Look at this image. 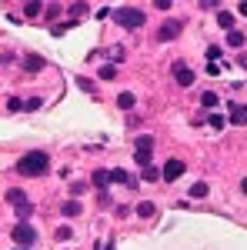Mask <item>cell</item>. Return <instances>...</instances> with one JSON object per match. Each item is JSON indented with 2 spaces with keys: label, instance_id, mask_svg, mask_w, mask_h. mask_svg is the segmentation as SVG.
<instances>
[{
  "label": "cell",
  "instance_id": "cell-1",
  "mask_svg": "<svg viewBox=\"0 0 247 250\" xmlns=\"http://www.w3.org/2000/svg\"><path fill=\"white\" fill-rule=\"evenodd\" d=\"M47 170H50V157L44 154V150H30V154H23L17 160L20 177H44Z\"/></svg>",
  "mask_w": 247,
  "mask_h": 250
},
{
  "label": "cell",
  "instance_id": "cell-2",
  "mask_svg": "<svg viewBox=\"0 0 247 250\" xmlns=\"http://www.w3.org/2000/svg\"><path fill=\"white\" fill-rule=\"evenodd\" d=\"M111 17H114L117 27H124V30H137V27H144V23H147V14H144V10H137V7H117Z\"/></svg>",
  "mask_w": 247,
  "mask_h": 250
},
{
  "label": "cell",
  "instance_id": "cell-3",
  "mask_svg": "<svg viewBox=\"0 0 247 250\" xmlns=\"http://www.w3.org/2000/svg\"><path fill=\"white\" fill-rule=\"evenodd\" d=\"M10 240H17L20 247H30V244L37 240V230H34L30 224H17V227L10 230Z\"/></svg>",
  "mask_w": 247,
  "mask_h": 250
},
{
  "label": "cell",
  "instance_id": "cell-4",
  "mask_svg": "<svg viewBox=\"0 0 247 250\" xmlns=\"http://www.w3.org/2000/svg\"><path fill=\"white\" fill-rule=\"evenodd\" d=\"M180 20H164L160 23V30H157V40H174V37H180Z\"/></svg>",
  "mask_w": 247,
  "mask_h": 250
},
{
  "label": "cell",
  "instance_id": "cell-5",
  "mask_svg": "<svg viewBox=\"0 0 247 250\" xmlns=\"http://www.w3.org/2000/svg\"><path fill=\"white\" fill-rule=\"evenodd\" d=\"M184 170H187V164H184V160H167V164H164V170H160V177L171 184V180H177Z\"/></svg>",
  "mask_w": 247,
  "mask_h": 250
},
{
  "label": "cell",
  "instance_id": "cell-6",
  "mask_svg": "<svg viewBox=\"0 0 247 250\" xmlns=\"http://www.w3.org/2000/svg\"><path fill=\"white\" fill-rule=\"evenodd\" d=\"M174 80H177L180 87H190V83H194V70L184 67V63H174Z\"/></svg>",
  "mask_w": 247,
  "mask_h": 250
},
{
  "label": "cell",
  "instance_id": "cell-7",
  "mask_svg": "<svg viewBox=\"0 0 247 250\" xmlns=\"http://www.w3.org/2000/svg\"><path fill=\"white\" fill-rule=\"evenodd\" d=\"M111 173V184H124V187H137V180H134L127 170H120V167H114V170H107Z\"/></svg>",
  "mask_w": 247,
  "mask_h": 250
},
{
  "label": "cell",
  "instance_id": "cell-8",
  "mask_svg": "<svg viewBox=\"0 0 247 250\" xmlns=\"http://www.w3.org/2000/svg\"><path fill=\"white\" fill-rule=\"evenodd\" d=\"M230 124H237V127L247 124V104H234L230 107Z\"/></svg>",
  "mask_w": 247,
  "mask_h": 250
},
{
  "label": "cell",
  "instance_id": "cell-9",
  "mask_svg": "<svg viewBox=\"0 0 247 250\" xmlns=\"http://www.w3.org/2000/svg\"><path fill=\"white\" fill-rule=\"evenodd\" d=\"M23 70H27V74H37V70H44V57L30 54V57L23 60Z\"/></svg>",
  "mask_w": 247,
  "mask_h": 250
},
{
  "label": "cell",
  "instance_id": "cell-10",
  "mask_svg": "<svg viewBox=\"0 0 247 250\" xmlns=\"http://www.w3.org/2000/svg\"><path fill=\"white\" fill-rule=\"evenodd\" d=\"M7 204H14V207L27 204V193L20 190V187H10V190H7Z\"/></svg>",
  "mask_w": 247,
  "mask_h": 250
},
{
  "label": "cell",
  "instance_id": "cell-11",
  "mask_svg": "<svg viewBox=\"0 0 247 250\" xmlns=\"http://www.w3.org/2000/svg\"><path fill=\"white\" fill-rule=\"evenodd\" d=\"M107 184H111V173H107V170H94V187H97V190L104 193V190H107Z\"/></svg>",
  "mask_w": 247,
  "mask_h": 250
},
{
  "label": "cell",
  "instance_id": "cell-12",
  "mask_svg": "<svg viewBox=\"0 0 247 250\" xmlns=\"http://www.w3.org/2000/svg\"><path fill=\"white\" fill-rule=\"evenodd\" d=\"M80 213H84L80 200H67V204H64V217H80Z\"/></svg>",
  "mask_w": 247,
  "mask_h": 250
},
{
  "label": "cell",
  "instance_id": "cell-13",
  "mask_svg": "<svg viewBox=\"0 0 247 250\" xmlns=\"http://www.w3.org/2000/svg\"><path fill=\"white\" fill-rule=\"evenodd\" d=\"M137 213H140V217H144V220H151L154 213H157V207H154L151 200H144V204H137Z\"/></svg>",
  "mask_w": 247,
  "mask_h": 250
},
{
  "label": "cell",
  "instance_id": "cell-14",
  "mask_svg": "<svg viewBox=\"0 0 247 250\" xmlns=\"http://www.w3.org/2000/svg\"><path fill=\"white\" fill-rule=\"evenodd\" d=\"M134 104H137V97H134V94H120V97H117V107H120V110H131Z\"/></svg>",
  "mask_w": 247,
  "mask_h": 250
},
{
  "label": "cell",
  "instance_id": "cell-15",
  "mask_svg": "<svg viewBox=\"0 0 247 250\" xmlns=\"http://www.w3.org/2000/svg\"><path fill=\"white\" fill-rule=\"evenodd\" d=\"M217 23H221V27H227V30H234V14H227V10H217Z\"/></svg>",
  "mask_w": 247,
  "mask_h": 250
},
{
  "label": "cell",
  "instance_id": "cell-16",
  "mask_svg": "<svg viewBox=\"0 0 247 250\" xmlns=\"http://www.w3.org/2000/svg\"><path fill=\"white\" fill-rule=\"evenodd\" d=\"M207 184H201V180H197V184H194V187H190V197H194V200H201V197H207Z\"/></svg>",
  "mask_w": 247,
  "mask_h": 250
},
{
  "label": "cell",
  "instance_id": "cell-17",
  "mask_svg": "<svg viewBox=\"0 0 247 250\" xmlns=\"http://www.w3.org/2000/svg\"><path fill=\"white\" fill-rule=\"evenodd\" d=\"M227 43L230 47H244V34L241 30H227Z\"/></svg>",
  "mask_w": 247,
  "mask_h": 250
},
{
  "label": "cell",
  "instance_id": "cell-18",
  "mask_svg": "<svg viewBox=\"0 0 247 250\" xmlns=\"http://www.w3.org/2000/svg\"><path fill=\"white\" fill-rule=\"evenodd\" d=\"M151 147H154V137H137V150L140 154H151Z\"/></svg>",
  "mask_w": 247,
  "mask_h": 250
},
{
  "label": "cell",
  "instance_id": "cell-19",
  "mask_svg": "<svg viewBox=\"0 0 247 250\" xmlns=\"http://www.w3.org/2000/svg\"><path fill=\"white\" fill-rule=\"evenodd\" d=\"M117 77V67L114 63H104V67H100V80H114Z\"/></svg>",
  "mask_w": 247,
  "mask_h": 250
},
{
  "label": "cell",
  "instance_id": "cell-20",
  "mask_svg": "<svg viewBox=\"0 0 247 250\" xmlns=\"http://www.w3.org/2000/svg\"><path fill=\"white\" fill-rule=\"evenodd\" d=\"M30 213H34V207H30V200H27V204H20V207H17V217H20V224H27V217H30Z\"/></svg>",
  "mask_w": 247,
  "mask_h": 250
},
{
  "label": "cell",
  "instance_id": "cell-21",
  "mask_svg": "<svg viewBox=\"0 0 247 250\" xmlns=\"http://www.w3.org/2000/svg\"><path fill=\"white\" fill-rule=\"evenodd\" d=\"M217 104H221V97H217V94H210V90H207L204 97H201V107H217Z\"/></svg>",
  "mask_w": 247,
  "mask_h": 250
},
{
  "label": "cell",
  "instance_id": "cell-22",
  "mask_svg": "<svg viewBox=\"0 0 247 250\" xmlns=\"http://www.w3.org/2000/svg\"><path fill=\"white\" fill-rule=\"evenodd\" d=\"M144 170V180H160V170L154 167V164H147V167H140Z\"/></svg>",
  "mask_w": 247,
  "mask_h": 250
},
{
  "label": "cell",
  "instance_id": "cell-23",
  "mask_svg": "<svg viewBox=\"0 0 247 250\" xmlns=\"http://www.w3.org/2000/svg\"><path fill=\"white\" fill-rule=\"evenodd\" d=\"M23 14H27V17H40V14H44V7H40V3H27V7H23Z\"/></svg>",
  "mask_w": 247,
  "mask_h": 250
},
{
  "label": "cell",
  "instance_id": "cell-24",
  "mask_svg": "<svg viewBox=\"0 0 247 250\" xmlns=\"http://www.w3.org/2000/svg\"><path fill=\"white\" fill-rule=\"evenodd\" d=\"M207 124L214 127V130H224V117H221V114H210V117H207Z\"/></svg>",
  "mask_w": 247,
  "mask_h": 250
},
{
  "label": "cell",
  "instance_id": "cell-25",
  "mask_svg": "<svg viewBox=\"0 0 247 250\" xmlns=\"http://www.w3.org/2000/svg\"><path fill=\"white\" fill-rule=\"evenodd\" d=\"M84 193H87V184H74V187H70V200L84 197Z\"/></svg>",
  "mask_w": 247,
  "mask_h": 250
},
{
  "label": "cell",
  "instance_id": "cell-26",
  "mask_svg": "<svg viewBox=\"0 0 247 250\" xmlns=\"http://www.w3.org/2000/svg\"><path fill=\"white\" fill-rule=\"evenodd\" d=\"M7 110H10V114H17V110H23V104H20L17 97H10V100H7Z\"/></svg>",
  "mask_w": 247,
  "mask_h": 250
},
{
  "label": "cell",
  "instance_id": "cell-27",
  "mask_svg": "<svg viewBox=\"0 0 247 250\" xmlns=\"http://www.w3.org/2000/svg\"><path fill=\"white\" fill-rule=\"evenodd\" d=\"M40 107H44V100H40V97H34V100H27V104H23V110H40Z\"/></svg>",
  "mask_w": 247,
  "mask_h": 250
},
{
  "label": "cell",
  "instance_id": "cell-28",
  "mask_svg": "<svg viewBox=\"0 0 247 250\" xmlns=\"http://www.w3.org/2000/svg\"><path fill=\"white\" fill-rule=\"evenodd\" d=\"M70 237H74L70 227H60V230H57V240H70Z\"/></svg>",
  "mask_w": 247,
  "mask_h": 250
},
{
  "label": "cell",
  "instance_id": "cell-29",
  "mask_svg": "<svg viewBox=\"0 0 247 250\" xmlns=\"http://www.w3.org/2000/svg\"><path fill=\"white\" fill-rule=\"evenodd\" d=\"M207 57H210V63H217V57H221V47H210Z\"/></svg>",
  "mask_w": 247,
  "mask_h": 250
},
{
  "label": "cell",
  "instance_id": "cell-30",
  "mask_svg": "<svg viewBox=\"0 0 247 250\" xmlns=\"http://www.w3.org/2000/svg\"><path fill=\"white\" fill-rule=\"evenodd\" d=\"M137 164H140V167H147V164H151V154H140V150H137Z\"/></svg>",
  "mask_w": 247,
  "mask_h": 250
},
{
  "label": "cell",
  "instance_id": "cell-31",
  "mask_svg": "<svg viewBox=\"0 0 247 250\" xmlns=\"http://www.w3.org/2000/svg\"><path fill=\"white\" fill-rule=\"evenodd\" d=\"M237 10H241V14H244V17H247V0H244V3H241V7H237Z\"/></svg>",
  "mask_w": 247,
  "mask_h": 250
},
{
  "label": "cell",
  "instance_id": "cell-32",
  "mask_svg": "<svg viewBox=\"0 0 247 250\" xmlns=\"http://www.w3.org/2000/svg\"><path fill=\"white\" fill-rule=\"evenodd\" d=\"M241 187H244V193H247V177H244V184H241Z\"/></svg>",
  "mask_w": 247,
  "mask_h": 250
},
{
  "label": "cell",
  "instance_id": "cell-33",
  "mask_svg": "<svg viewBox=\"0 0 247 250\" xmlns=\"http://www.w3.org/2000/svg\"><path fill=\"white\" fill-rule=\"evenodd\" d=\"M17 250H27V247H17Z\"/></svg>",
  "mask_w": 247,
  "mask_h": 250
}]
</instances>
